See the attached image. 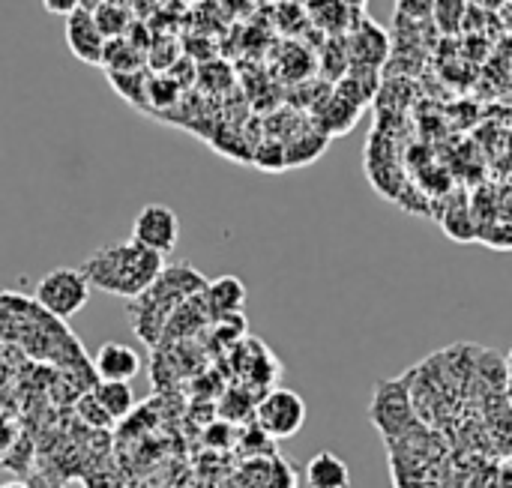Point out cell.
Wrapping results in <instances>:
<instances>
[{
  "label": "cell",
  "mask_w": 512,
  "mask_h": 488,
  "mask_svg": "<svg viewBox=\"0 0 512 488\" xmlns=\"http://www.w3.org/2000/svg\"><path fill=\"white\" fill-rule=\"evenodd\" d=\"M162 270L165 258L138 246L135 240L102 246L81 264V273L87 276L90 288H99L120 300L141 297L159 279Z\"/></svg>",
  "instance_id": "1"
},
{
  "label": "cell",
  "mask_w": 512,
  "mask_h": 488,
  "mask_svg": "<svg viewBox=\"0 0 512 488\" xmlns=\"http://www.w3.org/2000/svg\"><path fill=\"white\" fill-rule=\"evenodd\" d=\"M207 288V279L186 267V264H171L159 273V279L141 294L132 300L129 306V318H132V327L138 333V339L156 345V333L168 324L171 312L177 303H186L192 300L195 294H204Z\"/></svg>",
  "instance_id": "2"
},
{
  "label": "cell",
  "mask_w": 512,
  "mask_h": 488,
  "mask_svg": "<svg viewBox=\"0 0 512 488\" xmlns=\"http://www.w3.org/2000/svg\"><path fill=\"white\" fill-rule=\"evenodd\" d=\"M33 300L54 321H69L72 315H78L87 306L90 282L81 273V267H57V270H48L36 282Z\"/></svg>",
  "instance_id": "3"
},
{
  "label": "cell",
  "mask_w": 512,
  "mask_h": 488,
  "mask_svg": "<svg viewBox=\"0 0 512 488\" xmlns=\"http://www.w3.org/2000/svg\"><path fill=\"white\" fill-rule=\"evenodd\" d=\"M255 426L270 438V441H285L294 438L306 426V402L300 393L276 387L264 393V399L255 405Z\"/></svg>",
  "instance_id": "4"
},
{
  "label": "cell",
  "mask_w": 512,
  "mask_h": 488,
  "mask_svg": "<svg viewBox=\"0 0 512 488\" xmlns=\"http://www.w3.org/2000/svg\"><path fill=\"white\" fill-rule=\"evenodd\" d=\"M408 384H411V375L399 381H381L372 396L369 417L387 438H402L408 429H414V408H411Z\"/></svg>",
  "instance_id": "5"
},
{
  "label": "cell",
  "mask_w": 512,
  "mask_h": 488,
  "mask_svg": "<svg viewBox=\"0 0 512 488\" xmlns=\"http://www.w3.org/2000/svg\"><path fill=\"white\" fill-rule=\"evenodd\" d=\"M132 240L162 258H168L180 243V219L168 204H144L132 222Z\"/></svg>",
  "instance_id": "6"
},
{
  "label": "cell",
  "mask_w": 512,
  "mask_h": 488,
  "mask_svg": "<svg viewBox=\"0 0 512 488\" xmlns=\"http://www.w3.org/2000/svg\"><path fill=\"white\" fill-rule=\"evenodd\" d=\"M348 54H351V63H357V66L381 69L384 60L390 57V36L372 18L357 15L348 30Z\"/></svg>",
  "instance_id": "7"
},
{
  "label": "cell",
  "mask_w": 512,
  "mask_h": 488,
  "mask_svg": "<svg viewBox=\"0 0 512 488\" xmlns=\"http://www.w3.org/2000/svg\"><path fill=\"white\" fill-rule=\"evenodd\" d=\"M66 48L72 51V57H78L87 66H102V54H105V36L99 33L93 12L75 9L72 15H66Z\"/></svg>",
  "instance_id": "8"
},
{
  "label": "cell",
  "mask_w": 512,
  "mask_h": 488,
  "mask_svg": "<svg viewBox=\"0 0 512 488\" xmlns=\"http://www.w3.org/2000/svg\"><path fill=\"white\" fill-rule=\"evenodd\" d=\"M93 369H96L99 381L129 384L141 375V357L135 348L123 345V342H105L93 357Z\"/></svg>",
  "instance_id": "9"
},
{
  "label": "cell",
  "mask_w": 512,
  "mask_h": 488,
  "mask_svg": "<svg viewBox=\"0 0 512 488\" xmlns=\"http://www.w3.org/2000/svg\"><path fill=\"white\" fill-rule=\"evenodd\" d=\"M204 303L213 318H234L246 303V288L237 276H222L216 282H207Z\"/></svg>",
  "instance_id": "10"
},
{
  "label": "cell",
  "mask_w": 512,
  "mask_h": 488,
  "mask_svg": "<svg viewBox=\"0 0 512 488\" xmlns=\"http://www.w3.org/2000/svg\"><path fill=\"white\" fill-rule=\"evenodd\" d=\"M306 486L309 488H351V471L348 465L330 453L321 450L306 462Z\"/></svg>",
  "instance_id": "11"
},
{
  "label": "cell",
  "mask_w": 512,
  "mask_h": 488,
  "mask_svg": "<svg viewBox=\"0 0 512 488\" xmlns=\"http://www.w3.org/2000/svg\"><path fill=\"white\" fill-rule=\"evenodd\" d=\"M357 15H360V12H351V9H348L345 3H339V0H306V18H309L318 30H324L327 36H342V33H348Z\"/></svg>",
  "instance_id": "12"
},
{
  "label": "cell",
  "mask_w": 512,
  "mask_h": 488,
  "mask_svg": "<svg viewBox=\"0 0 512 488\" xmlns=\"http://www.w3.org/2000/svg\"><path fill=\"white\" fill-rule=\"evenodd\" d=\"M93 399L102 405V411L114 420H123L132 405H135V393L129 384H120V381H99V387L93 390Z\"/></svg>",
  "instance_id": "13"
},
{
  "label": "cell",
  "mask_w": 512,
  "mask_h": 488,
  "mask_svg": "<svg viewBox=\"0 0 512 488\" xmlns=\"http://www.w3.org/2000/svg\"><path fill=\"white\" fill-rule=\"evenodd\" d=\"M93 21H96V27H99V33L105 36V39H120V36H126V30L132 27V9L129 6H123V3H102L96 12H93Z\"/></svg>",
  "instance_id": "14"
},
{
  "label": "cell",
  "mask_w": 512,
  "mask_h": 488,
  "mask_svg": "<svg viewBox=\"0 0 512 488\" xmlns=\"http://www.w3.org/2000/svg\"><path fill=\"white\" fill-rule=\"evenodd\" d=\"M141 51L126 39V36H120V39H108L105 42V54H102V66L108 69V72H138V66H141Z\"/></svg>",
  "instance_id": "15"
},
{
  "label": "cell",
  "mask_w": 512,
  "mask_h": 488,
  "mask_svg": "<svg viewBox=\"0 0 512 488\" xmlns=\"http://www.w3.org/2000/svg\"><path fill=\"white\" fill-rule=\"evenodd\" d=\"M441 228L456 240V243H471L477 240V219H474V210H468L465 204L459 207H450L441 219Z\"/></svg>",
  "instance_id": "16"
},
{
  "label": "cell",
  "mask_w": 512,
  "mask_h": 488,
  "mask_svg": "<svg viewBox=\"0 0 512 488\" xmlns=\"http://www.w3.org/2000/svg\"><path fill=\"white\" fill-rule=\"evenodd\" d=\"M468 12H471V3L468 0H435L432 18H435V24H438L441 33H459L465 27Z\"/></svg>",
  "instance_id": "17"
},
{
  "label": "cell",
  "mask_w": 512,
  "mask_h": 488,
  "mask_svg": "<svg viewBox=\"0 0 512 488\" xmlns=\"http://www.w3.org/2000/svg\"><path fill=\"white\" fill-rule=\"evenodd\" d=\"M321 69L327 72V78H342L345 69H351V54H348V45H342L336 36L324 45V60H321Z\"/></svg>",
  "instance_id": "18"
},
{
  "label": "cell",
  "mask_w": 512,
  "mask_h": 488,
  "mask_svg": "<svg viewBox=\"0 0 512 488\" xmlns=\"http://www.w3.org/2000/svg\"><path fill=\"white\" fill-rule=\"evenodd\" d=\"M432 9H435V0H396L393 3L396 18L411 21V24H420V21L432 18Z\"/></svg>",
  "instance_id": "19"
},
{
  "label": "cell",
  "mask_w": 512,
  "mask_h": 488,
  "mask_svg": "<svg viewBox=\"0 0 512 488\" xmlns=\"http://www.w3.org/2000/svg\"><path fill=\"white\" fill-rule=\"evenodd\" d=\"M42 6H45V12L66 18V15H72L78 9V0H42Z\"/></svg>",
  "instance_id": "20"
},
{
  "label": "cell",
  "mask_w": 512,
  "mask_h": 488,
  "mask_svg": "<svg viewBox=\"0 0 512 488\" xmlns=\"http://www.w3.org/2000/svg\"><path fill=\"white\" fill-rule=\"evenodd\" d=\"M12 441H15V429H12L9 420L0 417V453H6V450L12 447Z\"/></svg>",
  "instance_id": "21"
},
{
  "label": "cell",
  "mask_w": 512,
  "mask_h": 488,
  "mask_svg": "<svg viewBox=\"0 0 512 488\" xmlns=\"http://www.w3.org/2000/svg\"><path fill=\"white\" fill-rule=\"evenodd\" d=\"M471 6H480V9H492V12H498L501 6H504V0H468Z\"/></svg>",
  "instance_id": "22"
},
{
  "label": "cell",
  "mask_w": 512,
  "mask_h": 488,
  "mask_svg": "<svg viewBox=\"0 0 512 488\" xmlns=\"http://www.w3.org/2000/svg\"><path fill=\"white\" fill-rule=\"evenodd\" d=\"M102 3H108V0H78V9H84V12H96Z\"/></svg>",
  "instance_id": "23"
},
{
  "label": "cell",
  "mask_w": 512,
  "mask_h": 488,
  "mask_svg": "<svg viewBox=\"0 0 512 488\" xmlns=\"http://www.w3.org/2000/svg\"><path fill=\"white\" fill-rule=\"evenodd\" d=\"M339 3H345L351 12H363V9L369 6V0H339Z\"/></svg>",
  "instance_id": "24"
},
{
  "label": "cell",
  "mask_w": 512,
  "mask_h": 488,
  "mask_svg": "<svg viewBox=\"0 0 512 488\" xmlns=\"http://www.w3.org/2000/svg\"><path fill=\"white\" fill-rule=\"evenodd\" d=\"M504 396H507V402L512 405V372L507 375V384H504Z\"/></svg>",
  "instance_id": "25"
},
{
  "label": "cell",
  "mask_w": 512,
  "mask_h": 488,
  "mask_svg": "<svg viewBox=\"0 0 512 488\" xmlns=\"http://www.w3.org/2000/svg\"><path fill=\"white\" fill-rule=\"evenodd\" d=\"M510 372H512V354L507 357V375H510Z\"/></svg>",
  "instance_id": "26"
},
{
  "label": "cell",
  "mask_w": 512,
  "mask_h": 488,
  "mask_svg": "<svg viewBox=\"0 0 512 488\" xmlns=\"http://www.w3.org/2000/svg\"><path fill=\"white\" fill-rule=\"evenodd\" d=\"M111 3H123V6H129L132 0H111Z\"/></svg>",
  "instance_id": "27"
},
{
  "label": "cell",
  "mask_w": 512,
  "mask_h": 488,
  "mask_svg": "<svg viewBox=\"0 0 512 488\" xmlns=\"http://www.w3.org/2000/svg\"><path fill=\"white\" fill-rule=\"evenodd\" d=\"M3 488H24V486H3Z\"/></svg>",
  "instance_id": "28"
},
{
  "label": "cell",
  "mask_w": 512,
  "mask_h": 488,
  "mask_svg": "<svg viewBox=\"0 0 512 488\" xmlns=\"http://www.w3.org/2000/svg\"><path fill=\"white\" fill-rule=\"evenodd\" d=\"M504 3H510V6H512V0H504Z\"/></svg>",
  "instance_id": "29"
}]
</instances>
